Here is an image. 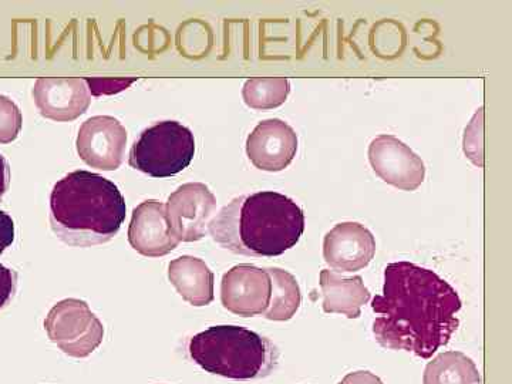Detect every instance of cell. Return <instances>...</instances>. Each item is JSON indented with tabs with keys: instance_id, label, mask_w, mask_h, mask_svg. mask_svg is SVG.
I'll return each mask as SVG.
<instances>
[{
	"instance_id": "22",
	"label": "cell",
	"mask_w": 512,
	"mask_h": 384,
	"mask_svg": "<svg viewBox=\"0 0 512 384\" xmlns=\"http://www.w3.org/2000/svg\"><path fill=\"white\" fill-rule=\"evenodd\" d=\"M18 284V274L0 264V309L5 308L13 298Z\"/></svg>"
},
{
	"instance_id": "11",
	"label": "cell",
	"mask_w": 512,
	"mask_h": 384,
	"mask_svg": "<svg viewBox=\"0 0 512 384\" xmlns=\"http://www.w3.org/2000/svg\"><path fill=\"white\" fill-rule=\"evenodd\" d=\"M376 255V239L359 222H342L323 241V258L339 274L362 271Z\"/></svg>"
},
{
	"instance_id": "7",
	"label": "cell",
	"mask_w": 512,
	"mask_h": 384,
	"mask_svg": "<svg viewBox=\"0 0 512 384\" xmlns=\"http://www.w3.org/2000/svg\"><path fill=\"white\" fill-rule=\"evenodd\" d=\"M165 211L178 241L197 242L208 234L217 211V198L205 184H183L168 197Z\"/></svg>"
},
{
	"instance_id": "2",
	"label": "cell",
	"mask_w": 512,
	"mask_h": 384,
	"mask_svg": "<svg viewBox=\"0 0 512 384\" xmlns=\"http://www.w3.org/2000/svg\"><path fill=\"white\" fill-rule=\"evenodd\" d=\"M305 214L295 201L274 191L234 198L210 222L208 234L234 254L279 256L298 244Z\"/></svg>"
},
{
	"instance_id": "14",
	"label": "cell",
	"mask_w": 512,
	"mask_h": 384,
	"mask_svg": "<svg viewBox=\"0 0 512 384\" xmlns=\"http://www.w3.org/2000/svg\"><path fill=\"white\" fill-rule=\"evenodd\" d=\"M128 242L148 258L168 255L180 245L168 224L164 202L148 200L138 205L131 215Z\"/></svg>"
},
{
	"instance_id": "12",
	"label": "cell",
	"mask_w": 512,
	"mask_h": 384,
	"mask_svg": "<svg viewBox=\"0 0 512 384\" xmlns=\"http://www.w3.org/2000/svg\"><path fill=\"white\" fill-rule=\"evenodd\" d=\"M298 151V136L288 123L279 119L264 120L247 140V154L256 168L279 173L292 163Z\"/></svg>"
},
{
	"instance_id": "10",
	"label": "cell",
	"mask_w": 512,
	"mask_h": 384,
	"mask_svg": "<svg viewBox=\"0 0 512 384\" xmlns=\"http://www.w3.org/2000/svg\"><path fill=\"white\" fill-rule=\"evenodd\" d=\"M221 302L242 318L264 315L271 302V276L254 265L234 266L222 278Z\"/></svg>"
},
{
	"instance_id": "13",
	"label": "cell",
	"mask_w": 512,
	"mask_h": 384,
	"mask_svg": "<svg viewBox=\"0 0 512 384\" xmlns=\"http://www.w3.org/2000/svg\"><path fill=\"white\" fill-rule=\"evenodd\" d=\"M33 99L37 110L45 119L74 121L83 116L92 104V94L86 79H46L36 80Z\"/></svg>"
},
{
	"instance_id": "20",
	"label": "cell",
	"mask_w": 512,
	"mask_h": 384,
	"mask_svg": "<svg viewBox=\"0 0 512 384\" xmlns=\"http://www.w3.org/2000/svg\"><path fill=\"white\" fill-rule=\"evenodd\" d=\"M23 117L15 101L0 94V144H9L19 137Z\"/></svg>"
},
{
	"instance_id": "4",
	"label": "cell",
	"mask_w": 512,
	"mask_h": 384,
	"mask_svg": "<svg viewBox=\"0 0 512 384\" xmlns=\"http://www.w3.org/2000/svg\"><path fill=\"white\" fill-rule=\"evenodd\" d=\"M188 352L205 372L234 380L264 379L279 362V350L271 340L234 325L211 326L198 333Z\"/></svg>"
},
{
	"instance_id": "9",
	"label": "cell",
	"mask_w": 512,
	"mask_h": 384,
	"mask_svg": "<svg viewBox=\"0 0 512 384\" xmlns=\"http://www.w3.org/2000/svg\"><path fill=\"white\" fill-rule=\"evenodd\" d=\"M373 171L384 183L402 191H416L424 183L426 167L421 158L399 138L383 134L369 146Z\"/></svg>"
},
{
	"instance_id": "5",
	"label": "cell",
	"mask_w": 512,
	"mask_h": 384,
	"mask_svg": "<svg viewBox=\"0 0 512 384\" xmlns=\"http://www.w3.org/2000/svg\"><path fill=\"white\" fill-rule=\"evenodd\" d=\"M195 156V138L178 121H161L146 128L131 147L128 164L154 178L180 174Z\"/></svg>"
},
{
	"instance_id": "8",
	"label": "cell",
	"mask_w": 512,
	"mask_h": 384,
	"mask_svg": "<svg viewBox=\"0 0 512 384\" xmlns=\"http://www.w3.org/2000/svg\"><path fill=\"white\" fill-rule=\"evenodd\" d=\"M126 146V127L110 116H96L84 121L77 134V154L84 163L101 171L119 170Z\"/></svg>"
},
{
	"instance_id": "19",
	"label": "cell",
	"mask_w": 512,
	"mask_h": 384,
	"mask_svg": "<svg viewBox=\"0 0 512 384\" xmlns=\"http://www.w3.org/2000/svg\"><path fill=\"white\" fill-rule=\"evenodd\" d=\"M291 93V83L284 77L247 80L242 89L245 104L254 110H272L282 106Z\"/></svg>"
},
{
	"instance_id": "21",
	"label": "cell",
	"mask_w": 512,
	"mask_h": 384,
	"mask_svg": "<svg viewBox=\"0 0 512 384\" xmlns=\"http://www.w3.org/2000/svg\"><path fill=\"white\" fill-rule=\"evenodd\" d=\"M136 82L137 79H86L89 92L94 97L123 92Z\"/></svg>"
},
{
	"instance_id": "24",
	"label": "cell",
	"mask_w": 512,
	"mask_h": 384,
	"mask_svg": "<svg viewBox=\"0 0 512 384\" xmlns=\"http://www.w3.org/2000/svg\"><path fill=\"white\" fill-rule=\"evenodd\" d=\"M339 384H384L373 373L366 372V370H359V372L349 373L343 377L342 382Z\"/></svg>"
},
{
	"instance_id": "3",
	"label": "cell",
	"mask_w": 512,
	"mask_h": 384,
	"mask_svg": "<svg viewBox=\"0 0 512 384\" xmlns=\"http://www.w3.org/2000/svg\"><path fill=\"white\" fill-rule=\"evenodd\" d=\"M126 214V201L119 187L90 171L67 174L50 194V225L69 247L107 244L119 234Z\"/></svg>"
},
{
	"instance_id": "25",
	"label": "cell",
	"mask_w": 512,
	"mask_h": 384,
	"mask_svg": "<svg viewBox=\"0 0 512 384\" xmlns=\"http://www.w3.org/2000/svg\"><path fill=\"white\" fill-rule=\"evenodd\" d=\"M10 183V168L6 158L0 154V198L8 191Z\"/></svg>"
},
{
	"instance_id": "17",
	"label": "cell",
	"mask_w": 512,
	"mask_h": 384,
	"mask_svg": "<svg viewBox=\"0 0 512 384\" xmlns=\"http://www.w3.org/2000/svg\"><path fill=\"white\" fill-rule=\"evenodd\" d=\"M476 363L461 352H444L424 370L423 384H480Z\"/></svg>"
},
{
	"instance_id": "1",
	"label": "cell",
	"mask_w": 512,
	"mask_h": 384,
	"mask_svg": "<svg viewBox=\"0 0 512 384\" xmlns=\"http://www.w3.org/2000/svg\"><path fill=\"white\" fill-rule=\"evenodd\" d=\"M461 306L456 289L436 272L394 262L384 269L382 295L372 302L373 335L384 349L430 359L460 326Z\"/></svg>"
},
{
	"instance_id": "16",
	"label": "cell",
	"mask_w": 512,
	"mask_h": 384,
	"mask_svg": "<svg viewBox=\"0 0 512 384\" xmlns=\"http://www.w3.org/2000/svg\"><path fill=\"white\" fill-rule=\"evenodd\" d=\"M168 279L192 306L201 308L214 301V274L200 258L184 255L174 259L168 265Z\"/></svg>"
},
{
	"instance_id": "6",
	"label": "cell",
	"mask_w": 512,
	"mask_h": 384,
	"mask_svg": "<svg viewBox=\"0 0 512 384\" xmlns=\"http://www.w3.org/2000/svg\"><path fill=\"white\" fill-rule=\"evenodd\" d=\"M45 329L57 348L76 359L92 355L104 338L103 323L80 299L56 303L46 316Z\"/></svg>"
},
{
	"instance_id": "15",
	"label": "cell",
	"mask_w": 512,
	"mask_h": 384,
	"mask_svg": "<svg viewBox=\"0 0 512 384\" xmlns=\"http://www.w3.org/2000/svg\"><path fill=\"white\" fill-rule=\"evenodd\" d=\"M319 285L323 295V311L342 313L349 319L360 318L363 306L372 298L362 276L345 278L330 269H323Z\"/></svg>"
},
{
	"instance_id": "23",
	"label": "cell",
	"mask_w": 512,
	"mask_h": 384,
	"mask_svg": "<svg viewBox=\"0 0 512 384\" xmlns=\"http://www.w3.org/2000/svg\"><path fill=\"white\" fill-rule=\"evenodd\" d=\"M15 241V222L8 212L0 211V255Z\"/></svg>"
},
{
	"instance_id": "18",
	"label": "cell",
	"mask_w": 512,
	"mask_h": 384,
	"mask_svg": "<svg viewBox=\"0 0 512 384\" xmlns=\"http://www.w3.org/2000/svg\"><path fill=\"white\" fill-rule=\"evenodd\" d=\"M266 272L271 276V302L262 316L275 322L292 319L302 303L298 281L285 269L268 268Z\"/></svg>"
}]
</instances>
